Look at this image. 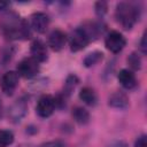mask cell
<instances>
[{
	"instance_id": "cell-1",
	"label": "cell",
	"mask_w": 147,
	"mask_h": 147,
	"mask_svg": "<svg viewBox=\"0 0 147 147\" xmlns=\"http://www.w3.org/2000/svg\"><path fill=\"white\" fill-rule=\"evenodd\" d=\"M0 28L7 39H26L31 31L29 24L15 13H7L0 20Z\"/></svg>"
},
{
	"instance_id": "cell-2",
	"label": "cell",
	"mask_w": 147,
	"mask_h": 147,
	"mask_svg": "<svg viewBox=\"0 0 147 147\" xmlns=\"http://www.w3.org/2000/svg\"><path fill=\"white\" fill-rule=\"evenodd\" d=\"M115 16L117 22L122 25L123 29L130 30L133 28L136 22L139 20L140 9L131 2H119L116 6Z\"/></svg>"
},
{
	"instance_id": "cell-3",
	"label": "cell",
	"mask_w": 147,
	"mask_h": 147,
	"mask_svg": "<svg viewBox=\"0 0 147 147\" xmlns=\"http://www.w3.org/2000/svg\"><path fill=\"white\" fill-rule=\"evenodd\" d=\"M90 41H91V39L87 36L86 31L83 29V26L77 28L72 32L71 38H70V49L72 52L82 51L83 48H85L90 44Z\"/></svg>"
},
{
	"instance_id": "cell-4",
	"label": "cell",
	"mask_w": 147,
	"mask_h": 147,
	"mask_svg": "<svg viewBox=\"0 0 147 147\" xmlns=\"http://www.w3.org/2000/svg\"><path fill=\"white\" fill-rule=\"evenodd\" d=\"M39 71V62L32 57L23 59L17 65V74L24 78H32Z\"/></svg>"
},
{
	"instance_id": "cell-5",
	"label": "cell",
	"mask_w": 147,
	"mask_h": 147,
	"mask_svg": "<svg viewBox=\"0 0 147 147\" xmlns=\"http://www.w3.org/2000/svg\"><path fill=\"white\" fill-rule=\"evenodd\" d=\"M26 111H28L26 101L24 99L16 100L8 109V118L13 123H18L26 115Z\"/></svg>"
},
{
	"instance_id": "cell-6",
	"label": "cell",
	"mask_w": 147,
	"mask_h": 147,
	"mask_svg": "<svg viewBox=\"0 0 147 147\" xmlns=\"http://www.w3.org/2000/svg\"><path fill=\"white\" fill-rule=\"evenodd\" d=\"M18 84V74L15 71H7L0 80V87L6 95H11Z\"/></svg>"
},
{
	"instance_id": "cell-7",
	"label": "cell",
	"mask_w": 147,
	"mask_h": 147,
	"mask_svg": "<svg viewBox=\"0 0 147 147\" xmlns=\"http://www.w3.org/2000/svg\"><path fill=\"white\" fill-rule=\"evenodd\" d=\"M54 109H55V101L51 95H42L38 100L37 106H36L37 114L42 118L51 116L53 114Z\"/></svg>"
},
{
	"instance_id": "cell-8",
	"label": "cell",
	"mask_w": 147,
	"mask_h": 147,
	"mask_svg": "<svg viewBox=\"0 0 147 147\" xmlns=\"http://www.w3.org/2000/svg\"><path fill=\"white\" fill-rule=\"evenodd\" d=\"M105 44H106V47L110 52L118 53V52H121L124 48L126 41H125V38L123 37L122 33H119L117 31H113V32H110L107 36Z\"/></svg>"
},
{
	"instance_id": "cell-9",
	"label": "cell",
	"mask_w": 147,
	"mask_h": 147,
	"mask_svg": "<svg viewBox=\"0 0 147 147\" xmlns=\"http://www.w3.org/2000/svg\"><path fill=\"white\" fill-rule=\"evenodd\" d=\"M49 25V17L45 13H34L31 16V26L38 33H44L48 29Z\"/></svg>"
},
{
	"instance_id": "cell-10",
	"label": "cell",
	"mask_w": 147,
	"mask_h": 147,
	"mask_svg": "<svg viewBox=\"0 0 147 147\" xmlns=\"http://www.w3.org/2000/svg\"><path fill=\"white\" fill-rule=\"evenodd\" d=\"M65 41H67V36L61 30H54L48 37V45L55 52L61 51L64 47Z\"/></svg>"
},
{
	"instance_id": "cell-11",
	"label": "cell",
	"mask_w": 147,
	"mask_h": 147,
	"mask_svg": "<svg viewBox=\"0 0 147 147\" xmlns=\"http://www.w3.org/2000/svg\"><path fill=\"white\" fill-rule=\"evenodd\" d=\"M30 52H31V57L34 59L37 62H45L47 60V48H46V45L37 39L34 40L32 44H31V48H30Z\"/></svg>"
},
{
	"instance_id": "cell-12",
	"label": "cell",
	"mask_w": 147,
	"mask_h": 147,
	"mask_svg": "<svg viewBox=\"0 0 147 147\" xmlns=\"http://www.w3.org/2000/svg\"><path fill=\"white\" fill-rule=\"evenodd\" d=\"M108 103L110 107L116 109H126L129 107V98L125 93L121 91H116L109 96Z\"/></svg>"
},
{
	"instance_id": "cell-13",
	"label": "cell",
	"mask_w": 147,
	"mask_h": 147,
	"mask_svg": "<svg viewBox=\"0 0 147 147\" xmlns=\"http://www.w3.org/2000/svg\"><path fill=\"white\" fill-rule=\"evenodd\" d=\"M118 82L126 90H132L137 85V79L134 74L127 69H122L118 72Z\"/></svg>"
},
{
	"instance_id": "cell-14",
	"label": "cell",
	"mask_w": 147,
	"mask_h": 147,
	"mask_svg": "<svg viewBox=\"0 0 147 147\" xmlns=\"http://www.w3.org/2000/svg\"><path fill=\"white\" fill-rule=\"evenodd\" d=\"M79 98H80V100L84 103H86L88 106H94L96 103V101H98L96 93L91 87H84V88H82V91L79 92Z\"/></svg>"
},
{
	"instance_id": "cell-15",
	"label": "cell",
	"mask_w": 147,
	"mask_h": 147,
	"mask_svg": "<svg viewBox=\"0 0 147 147\" xmlns=\"http://www.w3.org/2000/svg\"><path fill=\"white\" fill-rule=\"evenodd\" d=\"M72 117L78 124H86L90 121V114L83 107H76L72 110Z\"/></svg>"
},
{
	"instance_id": "cell-16",
	"label": "cell",
	"mask_w": 147,
	"mask_h": 147,
	"mask_svg": "<svg viewBox=\"0 0 147 147\" xmlns=\"http://www.w3.org/2000/svg\"><path fill=\"white\" fill-rule=\"evenodd\" d=\"M77 83H78V78L75 76V75H70L68 78H67V80H65V83H64V88H63V95L64 96H69L70 94H71V92L75 90V87H76V85H77Z\"/></svg>"
},
{
	"instance_id": "cell-17",
	"label": "cell",
	"mask_w": 147,
	"mask_h": 147,
	"mask_svg": "<svg viewBox=\"0 0 147 147\" xmlns=\"http://www.w3.org/2000/svg\"><path fill=\"white\" fill-rule=\"evenodd\" d=\"M102 56H103V54L101 52H98V51L92 52L88 55H86V57L84 59V65L85 67H92V65L96 64L98 62H100L102 60Z\"/></svg>"
},
{
	"instance_id": "cell-18",
	"label": "cell",
	"mask_w": 147,
	"mask_h": 147,
	"mask_svg": "<svg viewBox=\"0 0 147 147\" xmlns=\"http://www.w3.org/2000/svg\"><path fill=\"white\" fill-rule=\"evenodd\" d=\"M14 141V134L13 132L8 130H1L0 131V147H7L11 145Z\"/></svg>"
},
{
	"instance_id": "cell-19",
	"label": "cell",
	"mask_w": 147,
	"mask_h": 147,
	"mask_svg": "<svg viewBox=\"0 0 147 147\" xmlns=\"http://www.w3.org/2000/svg\"><path fill=\"white\" fill-rule=\"evenodd\" d=\"M127 63L130 64V67H131L133 70H138V69H140L141 60H140V57L138 56V54L132 53V54L129 56V59H127Z\"/></svg>"
},
{
	"instance_id": "cell-20",
	"label": "cell",
	"mask_w": 147,
	"mask_h": 147,
	"mask_svg": "<svg viewBox=\"0 0 147 147\" xmlns=\"http://www.w3.org/2000/svg\"><path fill=\"white\" fill-rule=\"evenodd\" d=\"M107 9H108V6H107V2L105 1H99L95 3V11L99 16H103L106 13H107Z\"/></svg>"
},
{
	"instance_id": "cell-21",
	"label": "cell",
	"mask_w": 147,
	"mask_h": 147,
	"mask_svg": "<svg viewBox=\"0 0 147 147\" xmlns=\"http://www.w3.org/2000/svg\"><path fill=\"white\" fill-rule=\"evenodd\" d=\"M40 147H65V145L60 140H54V141H48L46 144H42Z\"/></svg>"
},
{
	"instance_id": "cell-22",
	"label": "cell",
	"mask_w": 147,
	"mask_h": 147,
	"mask_svg": "<svg viewBox=\"0 0 147 147\" xmlns=\"http://www.w3.org/2000/svg\"><path fill=\"white\" fill-rule=\"evenodd\" d=\"M134 147H147V142H146V136H141L137 139Z\"/></svg>"
},
{
	"instance_id": "cell-23",
	"label": "cell",
	"mask_w": 147,
	"mask_h": 147,
	"mask_svg": "<svg viewBox=\"0 0 147 147\" xmlns=\"http://www.w3.org/2000/svg\"><path fill=\"white\" fill-rule=\"evenodd\" d=\"M140 51L142 54H146L147 52V44H146V33H144L142 38H141V41H140Z\"/></svg>"
},
{
	"instance_id": "cell-24",
	"label": "cell",
	"mask_w": 147,
	"mask_h": 147,
	"mask_svg": "<svg viewBox=\"0 0 147 147\" xmlns=\"http://www.w3.org/2000/svg\"><path fill=\"white\" fill-rule=\"evenodd\" d=\"M108 147H127V145L123 140H115V141L110 142V145Z\"/></svg>"
},
{
	"instance_id": "cell-25",
	"label": "cell",
	"mask_w": 147,
	"mask_h": 147,
	"mask_svg": "<svg viewBox=\"0 0 147 147\" xmlns=\"http://www.w3.org/2000/svg\"><path fill=\"white\" fill-rule=\"evenodd\" d=\"M8 6V3L7 2H3V1H0V11L1 10H3V9H6V7Z\"/></svg>"
},
{
	"instance_id": "cell-26",
	"label": "cell",
	"mask_w": 147,
	"mask_h": 147,
	"mask_svg": "<svg viewBox=\"0 0 147 147\" xmlns=\"http://www.w3.org/2000/svg\"><path fill=\"white\" fill-rule=\"evenodd\" d=\"M0 115H1V103H0Z\"/></svg>"
}]
</instances>
